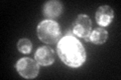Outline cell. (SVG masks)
Returning <instances> with one entry per match:
<instances>
[{
  "label": "cell",
  "mask_w": 121,
  "mask_h": 80,
  "mask_svg": "<svg viewBox=\"0 0 121 80\" xmlns=\"http://www.w3.org/2000/svg\"><path fill=\"white\" fill-rule=\"evenodd\" d=\"M60 59L67 66L78 68L85 63L87 54L83 44L73 35H66L60 39L56 47Z\"/></svg>",
  "instance_id": "1"
},
{
  "label": "cell",
  "mask_w": 121,
  "mask_h": 80,
  "mask_svg": "<svg viewBox=\"0 0 121 80\" xmlns=\"http://www.w3.org/2000/svg\"><path fill=\"white\" fill-rule=\"evenodd\" d=\"M36 32L39 40L48 44L56 43L60 39V28L52 19L41 21L37 26Z\"/></svg>",
  "instance_id": "2"
},
{
  "label": "cell",
  "mask_w": 121,
  "mask_h": 80,
  "mask_svg": "<svg viewBox=\"0 0 121 80\" xmlns=\"http://www.w3.org/2000/svg\"><path fill=\"white\" fill-rule=\"evenodd\" d=\"M16 70L18 74L23 78L33 79L39 75V64L36 62V60L24 57L16 62Z\"/></svg>",
  "instance_id": "3"
},
{
  "label": "cell",
  "mask_w": 121,
  "mask_h": 80,
  "mask_svg": "<svg viewBox=\"0 0 121 80\" xmlns=\"http://www.w3.org/2000/svg\"><path fill=\"white\" fill-rule=\"evenodd\" d=\"M91 28H92V21L90 17L86 14H80L74 22L73 32L78 37L84 38L87 41H89Z\"/></svg>",
  "instance_id": "4"
},
{
  "label": "cell",
  "mask_w": 121,
  "mask_h": 80,
  "mask_svg": "<svg viewBox=\"0 0 121 80\" xmlns=\"http://www.w3.org/2000/svg\"><path fill=\"white\" fill-rule=\"evenodd\" d=\"M96 22L97 24L100 25V27H105L111 24L114 18V11L108 5H103L100 6L96 11Z\"/></svg>",
  "instance_id": "5"
},
{
  "label": "cell",
  "mask_w": 121,
  "mask_h": 80,
  "mask_svg": "<svg viewBox=\"0 0 121 80\" xmlns=\"http://www.w3.org/2000/svg\"><path fill=\"white\" fill-rule=\"evenodd\" d=\"M35 59L39 65L50 66L55 61L54 51L48 46H41L35 51Z\"/></svg>",
  "instance_id": "6"
},
{
  "label": "cell",
  "mask_w": 121,
  "mask_h": 80,
  "mask_svg": "<svg viewBox=\"0 0 121 80\" xmlns=\"http://www.w3.org/2000/svg\"><path fill=\"white\" fill-rule=\"evenodd\" d=\"M63 13V4L56 0L48 1L43 5V14L48 18H56Z\"/></svg>",
  "instance_id": "7"
},
{
  "label": "cell",
  "mask_w": 121,
  "mask_h": 80,
  "mask_svg": "<svg viewBox=\"0 0 121 80\" xmlns=\"http://www.w3.org/2000/svg\"><path fill=\"white\" fill-rule=\"evenodd\" d=\"M107 38H108V33L106 31V29H104L103 27L95 28L93 31H91L89 35V40L97 45L105 43Z\"/></svg>",
  "instance_id": "8"
},
{
  "label": "cell",
  "mask_w": 121,
  "mask_h": 80,
  "mask_svg": "<svg viewBox=\"0 0 121 80\" xmlns=\"http://www.w3.org/2000/svg\"><path fill=\"white\" fill-rule=\"evenodd\" d=\"M32 48V43L30 42V40L26 39V38H23V39H20L17 43V49L18 51L23 53V54H27L31 51Z\"/></svg>",
  "instance_id": "9"
}]
</instances>
